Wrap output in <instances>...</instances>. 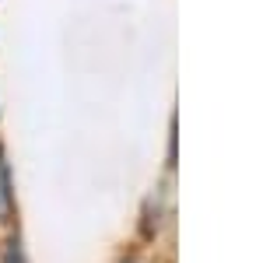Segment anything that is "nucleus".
<instances>
[{
    "mask_svg": "<svg viewBox=\"0 0 263 263\" xmlns=\"http://www.w3.org/2000/svg\"><path fill=\"white\" fill-rule=\"evenodd\" d=\"M7 260H11V263H25V260H21V249L14 242H11V249H7Z\"/></svg>",
    "mask_w": 263,
    "mask_h": 263,
    "instance_id": "obj_1",
    "label": "nucleus"
}]
</instances>
